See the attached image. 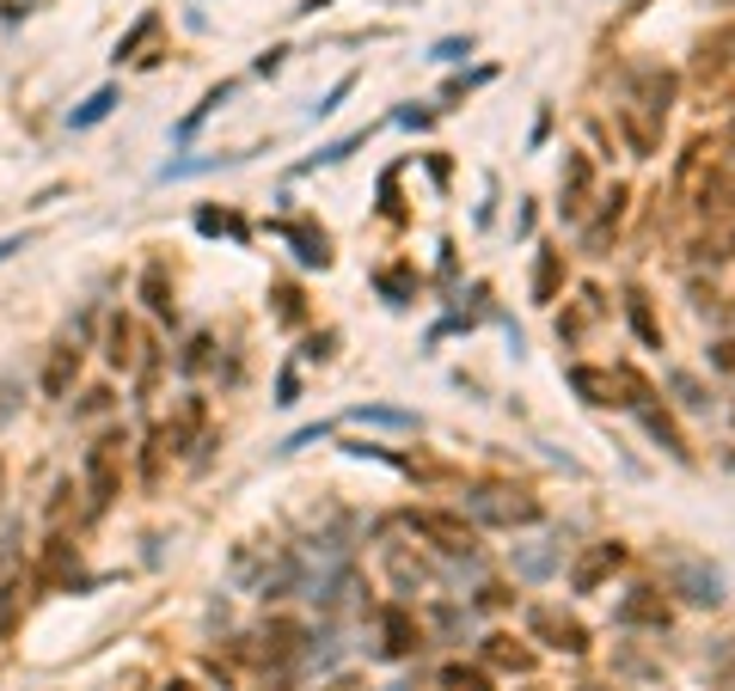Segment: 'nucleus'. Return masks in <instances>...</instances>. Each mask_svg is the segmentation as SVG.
Segmentation results:
<instances>
[{"label": "nucleus", "instance_id": "4468645a", "mask_svg": "<svg viewBox=\"0 0 735 691\" xmlns=\"http://www.w3.org/2000/svg\"><path fill=\"white\" fill-rule=\"evenodd\" d=\"M601 312H607V307H601V294H595V288H582V294H577V307H570V312L558 319V337H564V343H577L582 331H589V324L601 319Z\"/></svg>", "mask_w": 735, "mask_h": 691}, {"label": "nucleus", "instance_id": "ddd939ff", "mask_svg": "<svg viewBox=\"0 0 735 691\" xmlns=\"http://www.w3.org/2000/svg\"><path fill=\"white\" fill-rule=\"evenodd\" d=\"M264 660H276V667H288V660L300 655V624H288V618H276V624H264Z\"/></svg>", "mask_w": 735, "mask_h": 691}, {"label": "nucleus", "instance_id": "6e6552de", "mask_svg": "<svg viewBox=\"0 0 735 691\" xmlns=\"http://www.w3.org/2000/svg\"><path fill=\"white\" fill-rule=\"evenodd\" d=\"M380 636H387V655L399 660V655H411V648H417V618L405 612V606H387V612H380Z\"/></svg>", "mask_w": 735, "mask_h": 691}, {"label": "nucleus", "instance_id": "dca6fc26", "mask_svg": "<svg viewBox=\"0 0 735 691\" xmlns=\"http://www.w3.org/2000/svg\"><path fill=\"white\" fill-rule=\"evenodd\" d=\"M619 618H626V624H668V606H662V594H650V587H643V594H631L626 606H619Z\"/></svg>", "mask_w": 735, "mask_h": 691}, {"label": "nucleus", "instance_id": "a211bd4d", "mask_svg": "<svg viewBox=\"0 0 735 691\" xmlns=\"http://www.w3.org/2000/svg\"><path fill=\"white\" fill-rule=\"evenodd\" d=\"M110 110H117V86H98V93L86 98V105H80L74 117H68V123H74V129H93V123H105Z\"/></svg>", "mask_w": 735, "mask_h": 691}, {"label": "nucleus", "instance_id": "f704fd0d", "mask_svg": "<svg viewBox=\"0 0 735 691\" xmlns=\"http://www.w3.org/2000/svg\"><path fill=\"white\" fill-rule=\"evenodd\" d=\"M13 251H25V239H19V233H13V239H0V263L13 258Z\"/></svg>", "mask_w": 735, "mask_h": 691}, {"label": "nucleus", "instance_id": "72a5a7b5", "mask_svg": "<svg viewBox=\"0 0 735 691\" xmlns=\"http://www.w3.org/2000/svg\"><path fill=\"white\" fill-rule=\"evenodd\" d=\"M295 392H300L295 373H282V380H276V404H295Z\"/></svg>", "mask_w": 735, "mask_h": 691}, {"label": "nucleus", "instance_id": "4be33fe9", "mask_svg": "<svg viewBox=\"0 0 735 691\" xmlns=\"http://www.w3.org/2000/svg\"><path fill=\"white\" fill-rule=\"evenodd\" d=\"M643 422H650V434H656L662 446H668L674 460H687V441H680V434H674V422L668 416H656V410H643Z\"/></svg>", "mask_w": 735, "mask_h": 691}, {"label": "nucleus", "instance_id": "423d86ee", "mask_svg": "<svg viewBox=\"0 0 735 691\" xmlns=\"http://www.w3.org/2000/svg\"><path fill=\"white\" fill-rule=\"evenodd\" d=\"M619 385H626V373H613V368H570V392L589 404H626Z\"/></svg>", "mask_w": 735, "mask_h": 691}, {"label": "nucleus", "instance_id": "4c0bfd02", "mask_svg": "<svg viewBox=\"0 0 735 691\" xmlns=\"http://www.w3.org/2000/svg\"><path fill=\"white\" fill-rule=\"evenodd\" d=\"M730 147H735V129H730Z\"/></svg>", "mask_w": 735, "mask_h": 691}, {"label": "nucleus", "instance_id": "cd10ccee", "mask_svg": "<svg viewBox=\"0 0 735 691\" xmlns=\"http://www.w3.org/2000/svg\"><path fill=\"white\" fill-rule=\"evenodd\" d=\"M349 86H356V80L344 74V80H337V86H331V93H325V98H319V105H313V117H331V110L344 105V93H349Z\"/></svg>", "mask_w": 735, "mask_h": 691}, {"label": "nucleus", "instance_id": "9b49d317", "mask_svg": "<svg viewBox=\"0 0 735 691\" xmlns=\"http://www.w3.org/2000/svg\"><path fill=\"white\" fill-rule=\"evenodd\" d=\"M485 660L502 674H533V648L515 643V636H485Z\"/></svg>", "mask_w": 735, "mask_h": 691}, {"label": "nucleus", "instance_id": "2eb2a0df", "mask_svg": "<svg viewBox=\"0 0 735 691\" xmlns=\"http://www.w3.org/2000/svg\"><path fill=\"white\" fill-rule=\"evenodd\" d=\"M619 563H626V551H619V545H595V551L577 563V575H570V582H577V594H589V587H595L607 569H619Z\"/></svg>", "mask_w": 735, "mask_h": 691}, {"label": "nucleus", "instance_id": "5701e85b", "mask_svg": "<svg viewBox=\"0 0 735 691\" xmlns=\"http://www.w3.org/2000/svg\"><path fill=\"white\" fill-rule=\"evenodd\" d=\"M441 691H485V674H466V667H441Z\"/></svg>", "mask_w": 735, "mask_h": 691}, {"label": "nucleus", "instance_id": "f3484780", "mask_svg": "<svg viewBox=\"0 0 735 691\" xmlns=\"http://www.w3.org/2000/svg\"><path fill=\"white\" fill-rule=\"evenodd\" d=\"M564 282V251H540V263H533V300H552Z\"/></svg>", "mask_w": 735, "mask_h": 691}, {"label": "nucleus", "instance_id": "2f4dec72", "mask_svg": "<svg viewBox=\"0 0 735 691\" xmlns=\"http://www.w3.org/2000/svg\"><path fill=\"white\" fill-rule=\"evenodd\" d=\"M319 691H368V679H361V674H337V679H325Z\"/></svg>", "mask_w": 735, "mask_h": 691}, {"label": "nucleus", "instance_id": "393cba45", "mask_svg": "<svg viewBox=\"0 0 735 691\" xmlns=\"http://www.w3.org/2000/svg\"><path fill=\"white\" fill-rule=\"evenodd\" d=\"M349 422H387V429H417L405 410H349Z\"/></svg>", "mask_w": 735, "mask_h": 691}, {"label": "nucleus", "instance_id": "1a4fd4ad", "mask_svg": "<svg viewBox=\"0 0 735 691\" xmlns=\"http://www.w3.org/2000/svg\"><path fill=\"white\" fill-rule=\"evenodd\" d=\"M105 361H110V368H135V361H141L129 312H117V319H110V331H105Z\"/></svg>", "mask_w": 735, "mask_h": 691}, {"label": "nucleus", "instance_id": "0eeeda50", "mask_svg": "<svg viewBox=\"0 0 735 691\" xmlns=\"http://www.w3.org/2000/svg\"><path fill=\"white\" fill-rule=\"evenodd\" d=\"M589 190H595V166H589L582 154H570V159H564V215H570V221L589 209V202H582Z\"/></svg>", "mask_w": 735, "mask_h": 691}, {"label": "nucleus", "instance_id": "473e14b6", "mask_svg": "<svg viewBox=\"0 0 735 691\" xmlns=\"http://www.w3.org/2000/svg\"><path fill=\"white\" fill-rule=\"evenodd\" d=\"M460 56H472V44H460V37H448V44H436V62H460Z\"/></svg>", "mask_w": 735, "mask_h": 691}, {"label": "nucleus", "instance_id": "b1692460", "mask_svg": "<svg viewBox=\"0 0 735 691\" xmlns=\"http://www.w3.org/2000/svg\"><path fill=\"white\" fill-rule=\"evenodd\" d=\"M197 233H234V239H246V227H239L234 215H215V209H203V215H197Z\"/></svg>", "mask_w": 735, "mask_h": 691}, {"label": "nucleus", "instance_id": "412c9836", "mask_svg": "<svg viewBox=\"0 0 735 691\" xmlns=\"http://www.w3.org/2000/svg\"><path fill=\"white\" fill-rule=\"evenodd\" d=\"M626 312H631V324H638V337L656 349L662 343V331H656V319H650V307H643V294H626Z\"/></svg>", "mask_w": 735, "mask_h": 691}, {"label": "nucleus", "instance_id": "e433bc0d", "mask_svg": "<svg viewBox=\"0 0 735 691\" xmlns=\"http://www.w3.org/2000/svg\"><path fill=\"white\" fill-rule=\"evenodd\" d=\"M159 691H197V686H190V679H173V686H159Z\"/></svg>", "mask_w": 735, "mask_h": 691}, {"label": "nucleus", "instance_id": "f257e3e1", "mask_svg": "<svg viewBox=\"0 0 735 691\" xmlns=\"http://www.w3.org/2000/svg\"><path fill=\"white\" fill-rule=\"evenodd\" d=\"M405 526H411V533H423L429 545H436V551H448V557H472V526L460 521V514H441V508H411Z\"/></svg>", "mask_w": 735, "mask_h": 691}, {"label": "nucleus", "instance_id": "c756f323", "mask_svg": "<svg viewBox=\"0 0 735 691\" xmlns=\"http://www.w3.org/2000/svg\"><path fill=\"white\" fill-rule=\"evenodd\" d=\"M19 398H25V392H19L13 380H0V422H13L19 416Z\"/></svg>", "mask_w": 735, "mask_h": 691}, {"label": "nucleus", "instance_id": "ea45409f", "mask_svg": "<svg viewBox=\"0 0 735 691\" xmlns=\"http://www.w3.org/2000/svg\"><path fill=\"white\" fill-rule=\"evenodd\" d=\"M533 691H540V686H533Z\"/></svg>", "mask_w": 735, "mask_h": 691}, {"label": "nucleus", "instance_id": "f03ea898", "mask_svg": "<svg viewBox=\"0 0 735 691\" xmlns=\"http://www.w3.org/2000/svg\"><path fill=\"white\" fill-rule=\"evenodd\" d=\"M117 484H123V434H105L86 453V496H93V508H105L117 496Z\"/></svg>", "mask_w": 735, "mask_h": 691}, {"label": "nucleus", "instance_id": "39448f33", "mask_svg": "<svg viewBox=\"0 0 735 691\" xmlns=\"http://www.w3.org/2000/svg\"><path fill=\"white\" fill-rule=\"evenodd\" d=\"M74 380H80V343L62 337L56 349H49V361H44V398H68Z\"/></svg>", "mask_w": 735, "mask_h": 691}, {"label": "nucleus", "instance_id": "bb28decb", "mask_svg": "<svg viewBox=\"0 0 735 691\" xmlns=\"http://www.w3.org/2000/svg\"><path fill=\"white\" fill-rule=\"evenodd\" d=\"M276 319L282 324H300V294L295 288H276Z\"/></svg>", "mask_w": 735, "mask_h": 691}, {"label": "nucleus", "instance_id": "c9c22d12", "mask_svg": "<svg viewBox=\"0 0 735 691\" xmlns=\"http://www.w3.org/2000/svg\"><path fill=\"white\" fill-rule=\"evenodd\" d=\"M718 686H723V691H735V660H730V667L718 674Z\"/></svg>", "mask_w": 735, "mask_h": 691}, {"label": "nucleus", "instance_id": "20e7f679", "mask_svg": "<svg viewBox=\"0 0 735 691\" xmlns=\"http://www.w3.org/2000/svg\"><path fill=\"white\" fill-rule=\"evenodd\" d=\"M527 624H533V636H540V643L564 648V655H582V648H589V630L564 612V606H533Z\"/></svg>", "mask_w": 735, "mask_h": 691}, {"label": "nucleus", "instance_id": "aec40b11", "mask_svg": "<svg viewBox=\"0 0 735 691\" xmlns=\"http://www.w3.org/2000/svg\"><path fill=\"white\" fill-rule=\"evenodd\" d=\"M619 215H626V190H613V196H607V209H601V221H595V227H589V246H607V233L613 227H619Z\"/></svg>", "mask_w": 735, "mask_h": 691}, {"label": "nucleus", "instance_id": "6ab92c4d", "mask_svg": "<svg viewBox=\"0 0 735 691\" xmlns=\"http://www.w3.org/2000/svg\"><path fill=\"white\" fill-rule=\"evenodd\" d=\"M141 294H147V307L159 319H173V288H166V263H147V276H141Z\"/></svg>", "mask_w": 735, "mask_h": 691}, {"label": "nucleus", "instance_id": "a19ab883", "mask_svg": "<svg viewBox=\"0 0 735 691\" xmlns=\"http://www.w3.org/2000/svg\"><path fill=\"white\" fill-rule=\"evenodd\" d=\"M0 477H7V472H0Z\"/></svg>", "mask_w": 735, "mask_h": 691}, {"label": "nucleus", "instance_id": "9d476101", "mask_svg": "<svg viewBox=\"0 0 735 691\" xmlns=\"http://www.w3.org/2000/svg\"><path fill=\"white\" fill-rule=\"evenodd\" d=\"M730 49H735V25H730V32H718V37H704V44H699V80H723V74H730V68H735Z\"/></svg>", "mask_w": 735, "mask_h": 691}, {"label": "nucleus", "instance_id": "7c9ffc66", "mask_svg": "<svg viewBox=\"0 0 735 691\" xmlns=\"http://www.w3.org/2000/svg\"><path fill=\"white\" fill-rule=\"evenodd\" d=\"M380 288H387L392 300H399V307H405V294H411V276H405V270H387V276H380Z\"/></svg>", "mask_w": 735, "mask_h": 691}, {"label": "nucleus", "instance_id": "f8f14e48", "mask_svg": "<svg viewBox=\"0 0 735 691\" xmlns=\"http://www.w3.org/2000/svg\"><path fill=\"white\" fill-rule=\"evenodd\" d=\"M276 233H288V239H295V258H300V263H319V270L331 263V239H325L319 227H307V221H288V227H276Z\"/></svg>", "mask_w": 735, "mask_h": 691}, {"label": "nucleus", "instance_id": "c85d7f7f", "mask_svg": "<svg viewBox=\"0 0 735 691\" xmlns=\"http://www.w3.org/2000/svg\"><path fill=\"white\" fill-rule=\"evenodd\" d=\"M209 349H215V343H209V337H190V349H185V373L209 368Z\"/></svg>", "mask_w": 735, "mask_h": 691}, {"label": "nucleus", "instance_id": "58836bf2", "mask_svg": "<svg viewBox=\"0 0 735 691\" xmlns=\"http://www.w3.org/2000/svg\"><path fill=\"white\" fill-rule=\"evenodd\" d=\"M264 691H282V686H264Z\"/></svg>", "mask_w": 735, "mask_h": 691}, {"label": "nucleus", "instance_id": "7ed1b4c3", "mask_svg": "<svg viewBox=\"0 0 735 691\" xmlns=\"http://www.w3.org/2000/svg\"><path fill=\"white\" fill-rule=\"evenodd\" d=\"M472 514L478 521H497V526H533L540 521V502L521 490H478L472 496Z\"/></svg>", "mask_w": 735, "mask_h": 691}, {"label": "nucleus", "instance_id": "a878e982", "mask_svg": "<svg viewBox=\"0 0 735 691\" xmlns=\"http://www.w3.org/2000/svg\"><path fill=\"white\" fill-rule=\"evenodd\" d=\"M221 98H227V86H215V93H209V98H203V105L190 110L185 123H178V135H197V123H203V117H209V110H215V105H221Z\"/></svg>", "mask_w": 735, "mask_h": 691}]
</instances>
